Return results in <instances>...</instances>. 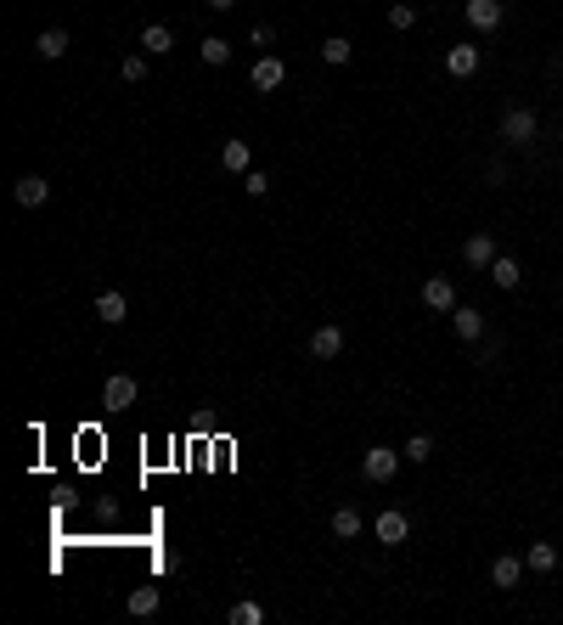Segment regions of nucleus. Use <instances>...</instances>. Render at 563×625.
Here are the masks:
<instances>
[{"instance_id": "nucleus-1", "label": "nucleus", "mask_w": 563, "mask_h": 625, "mask_svg": "<svg viewBox=\"0 0 563 625\" xmlns=\"http://www.w3.org/2000/svg\"><path fill=\"white\" fill-rule=\"evenodd\" d=\"M400 462H406V451H394V446H367V456H361V474H367L372 484H389L394 474H400Z\"/></svg>"}, {"instance_id": "nucleus-2", "label": "nucleus", "mask_w": 563, "mask_h": 625, "mask_svg": "<svg viewBox=\"0 0 563 625\" xmlns=\"http://www.w3.org/2000/svg\"><path fill=\"white\" fill-rule=\"evenodd\" d=\"M536 113H529V108H513L507 118H501V141H507V147H529V141H536Z\"/></svg>"}, {"instance_id": "nucleus-3", "label": "nucleus", "mask_w": 563, "mask_h": 625, "mask_svg": "<svg viewBox=\"0 0 563 625\" xmlns=\"http://www.w3.org/2000/svg\"><path fill=\"white\" fill-rule=\"evenodd\" d=\"M135 394H141V384H135L130 372H113L108 384H102V406H108V411H125V406H135Z\"/></svg>"}, {"instance_id": "nucleus-4", "label": "nucleus", "mask_w": 563, "mask_h": 625, "mask_svg": "<svg viewBox=\"0 0 563 625\" xmlns=\"http://www.w3.org/2000/svg\"><path fill=\"white\" fill-rule=\"evenodd\" d=\"M462 18L474 23L479 34H496L501 18H507V6H501V0H468V6H462Z\"/></svg>"}, {"instance_id": "nucleus-5", "label": "nucleus", "mask_w": 563, "mask_h": 625, "mask_svg": "<svg viewBox=\"0 0 563 625\" xmlns=\"http://www.w3.org/2000/svg\"><path fill=\"white\" fill-rule=\"evenodd\" d=\"M282 80H287V63H282V57H260V63H254V73H248V85L254 90H260V96H265V90H282Z\"/></svg>"}, {"instance_id": "nucleus-6", "label": "nucleus", "mask_w": 563, "mask_h": 625, "mask_svg": "<svg viewBox=\"0 0 563 625\" xmlns=\"http://www.w3.org/2000/svg\"><path fill=\"white\" fill-rule=\"evenodd\" d=\"M479 63H484L479 45H451V51H445V73H451V80H474Z\"/></svg>"}, {"instance_id": "nucleus-7", "label": "nucleus", "mask_w": 563, "mask_h": 625, "mask_svg": "<svg viewBox=\"0 0 563 625\" xmlns=\"http://www.w3.org/2000/svg\"><path fill=\"white\" fill-rule=\"evenodd\" d=\"M422 304L439 310V316H451L456 310V282L451 277H429V282H422Z\"/></svg>"}, {"instance_id": "nucleus-8", "label": "nucleus", "mask_w": 563, "mask_h": 625, "mask_svg": "<svg viewBox=\"0 0 563 625\" xmlns=\"http://www.w3.org/2000/svg\"><path fill=\"white\" fill-rule=\"evenodd\" d=\"M451 327H456V339H462V344H479V339H484V310H474V304H456V310H451Z\"/></svg>"}, {"instance_id": "nucleus-9", "label": "nucleus", "mask_w": 563, "mask_h": 625, "mask_svg": "<svg viewBox=\"0 0 563 625\" xmlns=\"http://www.w3.org/2000/svg\"><path fill=\"white\" fill-rule=\"evenodd\" d=\"M372 530H377V541H384V546H400L406 536H412V518H406L400 507H389V513H377Z\"/></svg>"}, {"instance_id": "nucleus-10", "label": "nucleus", "mask_w": 563, "mask_h": 625, "mask_svg": "<svg viewBox=\"0 0 563 625\" xmlns=\"http://www.w3.org/2000/svg\"><path fill=\"white\" fill-rule=\"evenodd\" d=\"M524 569H529V563H524V558H513V553H501V558L491 563V586H496V591H513V586H519V581H524Z\"/></svg>"}, {"instance_id": "nucleus-11", "label": "nucleus", "mask_w": 563, "mask_h": 625, "mask_svg": "<svg viewBox=\"0 0 563 625\" xmlns=\"http://www.w3.org/2000/svg\"><path fill=\"white\" fill-rule=\"evenodd\" d=\"M310 355L316 361H339L344 355V327H316L310 332Z\"/></svg>"}, {"instance_id": "nucleus-12", "label": "nucleus", "mask_w": 563, "mask_h": 625, "mask_svg": "<svg viewBox=\"0 0 563 625\" xmlns=\"http://www.w3.org/2000/svg\"><path fill=\"white\" fill-rule=\"evenodd\" d=\"M11 197H18L23 209H40L45 197H51V180H45V175H18V187H11Z\"/></svg>"}, {"instance_id": "nucleus-13", "label": "nucleus", "mask_w": 563, "mask_h": 625, "mask_svg": "<svg viewBox=\"0 0 563 625\" xmlns=\"http://www.w3.org/2000/svg\"><path fill=\"white\" fill-rule=\"evenodd\" d=\"M130 316V299L118 293V287H108V293H96V322H108V327H118Z\"/></svg>"}, {"instance_id": "nucleus-14", "label": "nucleus", "mask_w": 563, "mask_h": 625, "mask_svg": "<svg viewBox=\"0 0 563 625\" xmlns=\"http://www.w3.org/2000/svg\"><path fill=\"white\" fill-rule=\"evenodd\" d=\"M462 259H468V265H479V271H491V259H496V237H491V232H474V237L462 242Z\"/></svg>"}, {"instance_id": "nucleus-15", "label": "nucleus", "mask_w": 563, "mask_h": 625, "mask_svg": "<svg viewBox=\"0 0 563 625\" xmlns=\"http://www.w3.org/2000/svg\"><path fill=\"white\" fill-rule=\"evenodd\" d=\"M220 170H232V175H248V170H254V152H248V141H237V135H232V141L220 147Z\"/></svg>"}, {"instance_id": "nucleus-16", "label": "nucleus", "mask_w": 563, "mask_h": 625, "mask_svg": "<svg viewBox=\"0 0 563 625\" xmlns=\"http://www.w3.org/2000/svg\"><path fill=\"white\" fill-rule=\"evenodd\" d=\"M141 51H147V57H170V51H175V34H170L164 23H147V28H141Z\"/></svg>"}, {"instance_id": "nucleus-17", "label": "nucleus", "mask_w": 563, "mask_h": 625, "mask_svg": "<svg viewBox=\"0 0 563 625\" xmlns=\"http://www.w3.org/2000/svg\"><path fill=\"white\" fill-rule=\"evenodd\" d=\"M491 282H496V287H519V282H524V265H519L513 254H496V259H491Z\"/></svg>"}, {"instance_id": "nucleus-18", "label": "nucleus", "mask_w": 563, "mask_h": 625, "mask_svg": "<svg viewBox=\"0 0 563 625\" xmlns=\"http://www.w3.org/2000/svg\"><path fill=\"white\" fill-rule=\"evenodd\" d=\"M524 563H529L536 575H552V569H558V546H552V541H529Z\"/></svg>"}, {"instance_id": "nucleus-19", "label": "nucleus", "mask_w": 563, "mask_h": 625, "mask_svg": "<svg viewBox=\"0 0 563 625\" xmlns=\"http://www.w3.org/2000/svg\"><path fill=\"white\" fill-rule=\"evenodd\" d=\"M34 51L45 57V63H57V57H68V28H45V34L34 40Z\"/></svg>"}, {"instance_id": "nucleus-20", "label": "nucleus", "mask_w": 563, "mask_h": 625, "mask_svg": "<svg viewBox=\"0 0 563 625\" xmlns=\"http://www.w3.org/2000/svg\"><path fill=\"white\" fill-rule=\"evenodd\" d=\"M197 57H203V63H209V68H225V63H232V40H220V34H209L203 45H197Z\"/></svg>"}, {"instance_id": "nucleus-21", "label": "nucleus", "mask_w": 563, "mask_h": 625, "mask_svg": "<svg viewBox=\"0 0 563 625\" xmlns=\"http://www.w3.org/2000/svg\"><path fill=\"white\" fill-rule=\"evenodd\" d=\"M130 614H135V620L158 614V586H135V591H130Z\"/></svg>"}, {"instance_id": "nucleus-22", "label": "nucleus", "mask_w": 563, "mask_h": 625, "mask_svg": "<svg viewBox=\"0 0 563 625\" xmlns=\"http://www.w3.org/2000/svg\"><path fill=\"white\" fill-rule=\"evenodd\" d=\"M332 536H339V541H355V536H361V513H355V507H339V513H332Z\"/></svg>"}, {"instance_id": "nucleus-23", "label": "nucleus", "mask_w": 563, "mask_h": 625, "mask_svg": "<svg viewBox=\"0 0 563 625\" xmlns=\"http://www.w3.org/2000/svg\"><path fill=\"white\" fill-rule=\"evenodd\" d=\"M232 625H265V603H254V598L232 603Z\"/></svg>"}, {"instance_id": "nucleus-24", "label": "nucleus", "mask_w": 563, "mask_h": 625, "mask_svg": "<svg viewBox=\"0 0 563 625\" xmlns=\"http://www.w3.org/2000/svg\"><path fill=\"white\" fill-rule=\"evenodd\" d=\"M389 28H394V34H406V28H417V6H406V0H394V6H389Z\"/></svg>"}, {"instance_id": "nucleus-25", "label": "nucleus", "mask_w": 563, "mask_h": 625, "mask_svg": "<svg viewBox=\"0 0 563 625\" xmlns=\"http://www.w3.org/2000/svg\"><path fill=\"white\" fill-rule=\"evenodd\" d=\"M322 57H327L332 68H344V63H349V40H344V34H327V40H322Z\"/></svg>"}, {"instance_id": "nucleus-26", "label": "nucleus", "mask_w": 563, "mask_h": 625, "mask_svg": "<svg viewBox=\"0 0 563 625\" xmlns=\"http://www.w3.org/2000/svg\"><path fill=\"white\" fill-rule=\"evenodd\" d=\"M400 451H406V462H429V456H434V439H429V434H412Z\"/></svg>"}, {"instance_id": "nucleus-27", "label": "nucleus", "mask_w": 563, "mask_h": 625, "mask_svg": "<svg viewBox=\"0 0 563 625\" xmlns=\"http://www.w3.org/2000/svg\"><path fill=\"white\" fill-rule=\"evenodd\" d=\"M118 73H125V85H141V80H147V57H125V63H118Z\"/></svg>"}, {"instance_id": "nucleus-28", "label": "nucleus", "mask_w": 563, "mask_h": 625, "mask_svg": "<svg viewBox=\"0 0 563 625\" xmlns=\"http://www.w3.org/2000/svg\"><path fill=\"white\" fill-rule=\"evenodd\" d=\"M248 40L260 45V57H265V45H277V23H254V28H248Z\"/></svg>"}, {"instance_id": "nucleus-29", "label": "nucleus", "mask_w": 563, "mask_h": 625, "mask_svg": "<svg viewBox=\"0 0 563 625\" xmlns=\"http://www.w3.org/2000/svg\"><path fill=\"white\" fill-rule=\"evenodd\" d=\"M242 192H248V197H265V192H270L265 170H248V175H242Z\"/></svg>"}, {"instance_id": "nucleus-30", "label": "nucleus", "mask_w": 563, "mask_h": 625, "mask_svg": "<svg viewBox=\"0 0 563 625\" xmlns=\"http://www.w3.org/2000/svg\"><path fill=\"white\" fill-rule=\"evenodd\" d=\"M484 187H507V164H501V158L484 164Z\"/></svg>"}, {"instance_id": "nucleus-31", "label": "nucleus", "mask_w": 563, "mask_h": 625, "mask_svg": "<svg viewBox=\"0 0 563 625\" xmlns=\"http://www.w3.org/2000/svg\"><path fill=\"white\" fill-rule=\"evenodd\" d=\"M209 6H215V11H232V6H237V0H209Z\"/></svg>"}]
</instances>
